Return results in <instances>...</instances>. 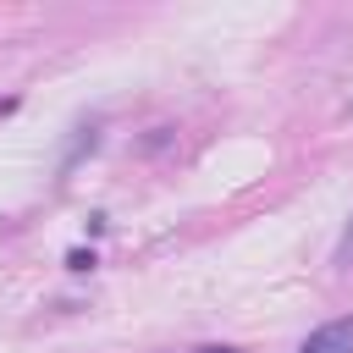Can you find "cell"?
Instances as JSON below:
<instances>
[{
    "label": "cell",
    "instance_id": "obj_1",
    "mask_svg": "<svg viewBox=\"0 0 353 353\" xmlns=\"http://www.w3.org/2000/svg\"><path fill=\"white\" fill-rule=\"evenodd\" d=\"M298 353H353V314L314 325V331L298 342Z\"/></svg>",
    "mask_w": 353,
    "mask_h": 353
},
{
    "label": "cell",
    "instance_id": "obj_2",
    "mask_svg": "<svg viewBox=\"0 0 353 353\" xmlns=\"http://www.w3.org/2000/svg\"><path fill=\"white\" fill-rule=\"evenodd\" d=\"M94 149H99V121H83V127H77V138L66 143V154H61V176H66L83 154H94Z\"/></svg>",
    "mask_w": 353,
    "mask_h": 353
},
{
    "label": "cell",
    "instance_id": "obj_3",
    "mask_svg": "<svg viewBox=\"0 0 353 353\" xmlns=\"http://www.w3.org/2000/svg\"><path fill=\"white\" fill-rule=\"evenodd\" d=\"M94 265H99V259H94V248H72V254H66V270H72V276H88Z\"/></svg>",
    "mask_w": 353,
    "mask_h": 353
},
{
    "label": "cell",
    "instance_id": "obj_4",
    "mask_svg": "<svg viewBox=\"0 0 353 353\" xmlns=\"http://www.w3.org/2000/svg\"><path fill=\"white\" fill-rule=\"evenodd\" d=\"M331 265H353V221L342 226V243H336V254H331Z\"/></svg>",
    "mask_w": 353,
    "mask_h": 353
},
{
    "label": "cell",
    "instance_id": "obj_5",
    "mask_svg": "<svg viewBox=\"0 0 353 353\" xmlns=\"http://www.w3.org/2000/svg\"><path fill=\"white\" fill-rule=\"evenodd\" d=\"M165 143H171V127H154V132L143 138V154H154V149H165Z\"/></svg>",
    "mask_w": 353,
    "mask_h": 353
},
{
    "label": "cell",
    "instance_id": "obj_6",
    "mask_svg": "<svg viewBox=\"0 0 353 353\" xmlns=\"http://www.w3.org/2000/svg\"><path fill=\"white\" fill-rule=\"evenodd\" d=\"M199 353H237V347H199Z\"/></svg>",
    "mask_w": 353,
    "mask_h": 353
}]
</instances>
